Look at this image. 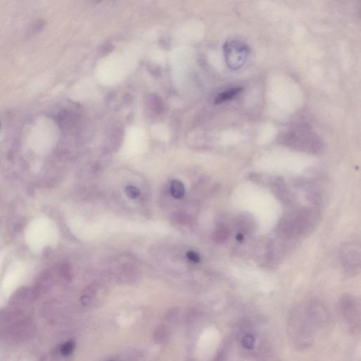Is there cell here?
<instances>
[{
    "label": "cell",
    "mask_w": 361,
    "mask_h": 361,
    "mask_svg": "<svg viewBox=\"0 0 361 361\" xmlns=\"http://www.w3.org/2000/svg\"><path fill=\"white\" fill-rule=\"evenodd\" d=\"M171 192L174 198H182L185 195L184 186L180 180H173L172 182Z\"/></svg>",
    "instance_id": "cell-3"
},
{
    "label": "cell",
    "mask_w": 361,
    "mask_h": 361,
    "mask_svg": "<svg viewBox=\"0 0 361 361\" xmlns=\"http://www.w3.org/2000/svg\"><path fill=\"white\" fill-rule=\"evenodd\" d=\"M242 90H243V88L242 87H238L230 89L228 91H224V92H222L216 98L214 103L216 104H221V103L226 102V101L230 100L236 97L237 94H240Z\"/></svg>",
    "instance_id": "cell-2"
},
{
    "label": "cell",
    "mask_w": 361,
    "mask_h": 361,
    "mask_svg": "<svg viewBox=\"0 0 361 361\" xmlns=\"http://www.w3.org/2000/svg\"><path fill=\"white\" fill-rule=\"evenodd\" d=\"M126 194L132 199H136L140 196V190L136 187L132 186L126 187Z\"/></svg>",
    "instance_id": "cell-8"
},
{
    "label": "cell",
    "mask_w": 361,
    "mask_h": 361,
    "mask_svg": "<svg viewBox=\"0 0 361 361\" xmlns=\"http://www.w3.org/2000/svg\"><path fill=\"white\" fill-rule=\"evenodd\" d=\"M168 338V332L163 328H160L154 334V340L159 343H163L166 341Z\"/></svg>",
    "instance_id": "cell-4"
},
{
    "label": "cell",
    "mask_w": 361,
    "mask_h": 361,
    "mask_svg": "<svg viewBox=\"0 0 361 361\" xmlns=\"http://www.w3.org/2000/svg\"><path fill=\"white\" fill-rule=\"evenodd\" d=\"M254 344H255V338L252 335H246L242 340V344L248 350H252L254 347Z\"/></svg>",
    "instance_id": "cell-7"
},
{
    "label": "cell",
    "mask_w": 361,
    "mask_h": 361,
    "mask_svg": "<svg viewBox=\"0 0 361 361\" xmlns=\"http://www.w3.org/2000/svg\"><path fill=\"white\" fill-rule=\"evenodd\" d=\"M44 23H46V22L42 20H38L37 22H36L35 23L32 24V26L30 27V34L35 35V34L40 32L44 26V24H46Z\"/></svg>",
    "instance_id": "cell-6"
},
{
    "label": "cell",
    "mask_w": 361,
    "mask_h": 361,
    "mask_svg": "<svg viewBox=\"0 0 361 361\" xmlns=\"http://www.w3.org/2000/svg\"><path fill=\"white\" fill-rule=\"evenodd\" d=\"M236 240H238V242H242V240H244V235L242 234H237Z\"/></svg>",
    "instance_id": "cell-10"
},
{
    "label": "cell",
    "mask_w": 361,
    "mask_h": 361,
    "mask_svg": "<svg viewBox=\"0 0 361 361\" xmlns=\"http://www.w3.org/2000/svg\"><path fill=\"white\" fill-rule=\"evenodd\" d=\"M223 51L226 64L232 70H236L242 68L246 62L250 48L240 40L232 39L225 42Z\"/></svg>",
    "instance_id": "cell-1"
},
{
    "label": "cell",
    "mask_w": 361,
    "mask_h": 361,
    "mask_svg": "<svg viewBox=\"0 0 361 361\" xmlns=\"http://www.w3.org/2000/svg\"><path fill=\"white\" fill-rule=\"evenodd\" d=\"M74 342L72 341L66 342V344H64L61 347V353L63 356H70V354L73 352L74 350Z\"/></svg>",
    "instance_id": "cell-5"
},
{
    "label": "cell",
    "mask_w": 361,
    "mask_h": 361,
    "mask_svg": "<svg viewBox=\"0 0 361 361\" xmlns=\"http://www.w3.org/2000/svg\"><path fill=\"white\" fill-rule=\"evenodd\" d=\"M187 258L192 262L198 263L200 261V257L198 252L190 250L187 252Z\"/></svg>",
    "instance_id": "cell-9"
}]
</instances>
